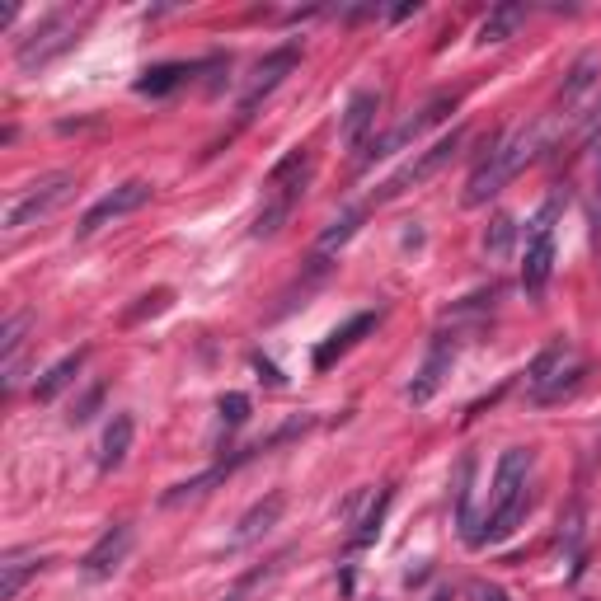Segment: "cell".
Instances as JSON below:
<instances>
[{"mask_svg": "<svg viewBox=\"0 0 601 601\" xmlns=\"http://www.w3.org/2000/svg\"><path fill=\"white\" fill-rule=\"evenodd\" d=\"M531 146H536L531 132H517V137H508V141H494V151L479 160L475 174H470V184H465V207H484V202L494 198L498 188L508 184L512 174L531 160Z\"/></svg>", "mask_w": 601, "mask_h": 601, "instance_id": "cell-1", "label": "cell"}, {"mask_svg": "<svg viewBox=\"0 0 601 601\" xmlns=\"http://www.w3.org/2000/svg\"><path fill=\"white\" fill-rule=\"evenodd\" d=\"M76 193V179L71 174H47V179H38V184L19 188L15 198H5V212H0V231L5 235H19L24 226H38L43 216H52L57 207H62L66 198Z\"/></svg>", "mask_w": 601, "mask_h": 601, "instance_id": "cell-2", "label": "cell"}, {"mask_svg": "<svg viewBox=\"0 0 601 601\" xmlns=\"http://www.w3.org/2000/svg\"><path fill=\"white\" fill-rule=\"evenodd\" d=\"M578 376H583V367H578V357H573V343L569 339H550L536 353V362L526 367V390H531V400L555 404L578 386Z\"/></svg>", "mask_w": 601, "mask_h": 601, "instance_id": "cell-3", "label": "cell"}, {"mask_svg": "<svg viewBox=\"0 0 601 601\" xmlns=\"http://www.w3.org/2000/svg\"><path fill=\"white\" fill-rule=\"evenodd\" d=\"M456 104H461L456 94H437V99H432V104L423 108L418 118H404L400 127H390L386 137H371V141H367V151H362V165H371V160H381V155H395V151H404L409 141H418V137H423V127L442 123V118H447V113H451V108H456Z\"/></svg>", "mask_w": 601, "mask_h": 601, "instance_id": "cell-4", "label": "cell"}, {"mask_svg": "<svg viewBox=\"0 0 601 601\" xmlns=\"http://www.w3.org/2000/svg\"><path fill=\"white\" fill-rule=\"evenodd\" d=\"M141 202H151V184L146 179H127V184H118L113 193H104V198L94 202L90 212L80 216V226H76V235L85 240V235H94L99 226H108V221H118V216H127V212H137Z\"/></svg>", "mask_w": 601, "mask_h": 601, "instance_id": "cell-5", "label": "cell"}, {"mask_svg": "<svg viewBox=\"0 0 601 601\" xmlns=\"http://www.w3.org/2000/svg\"><path fill=\"white\" fill-rule=\"evenodd\" d=\"M461 141H465V132H451V137H442V141H437V146H432V151H423V155H418V160H409V165H404L400 174H390L386 184L376 188V202L395 198V193H404V188H409V184H423V179H432V174L442 170V165H447L451 155L461 151Z\"/></svg>", "mask_w": 601, "mask_h": 601, "instance_id": "cell-6", "label": "cell"}, {"mask_svg": "<svg viewBox=\"0 0 601 601\" xmlns=\"http://www.w3.org/2000/svg\"><path fill=\"white\" fill-rule=\"evenodd\" d=\"M71 38H76V24H71V15H47L38 29L19 43V66L24 71H33V66L52 62L62 47H71Z\"/></svg>", "mask_w": 601, "mask_h": 601, "instance_id": "cell-7", "label": "cell"}, {"mask_svg": "<svg viewBox=\"0 0 601 601\" xmlns=\"http://www.w3.org/2000/svg\"><path fill=\"white\" fill-rule=\"evenodd\" d=\"M127 550H132V526L118 522V526H108L104 536L94 540L90 555L80 559V564H85V573H90V578H113V573L123 569Z\"/></svg>", "mask_w": 601, "mask_h": 601, "instance_id": "cell-8", "label": "cell"}, {"mask_svg": "<svg viewBox=\"0 0 601 601\" xmlns=\"http://www.w3.org/2000/svg\"><path fill=\"white\" fill-rule=\"evenodd\" d=\"M526 470H531V451L526 447L503 451L498 479H494V508L489 512H503V508H512V503H522L526 498Z\"/></svg>", "mask_w": 601, "mask_h": 601, "instance_id": "cell-9", "label": "cell"}, {"mask_svg": "<svg viewBox=\"0 0 601 601\" xmlns=\"http://www.w3.org/2000/svg\"><path fill=\"white\" fill-rule=\"evenodd\" d=\"M451 357H456V348H451L447 339H437L432 343V353H428V362L418 367V376L409 381V404H428L437 390H442V381H447V371H451Z\"/></svg>", "mask_w": 601, "mask_h": 601, "instance_id": "cell-10", "label": "cell"}, {"mask_svg": "<svg viewBox=\"0 0 601 601\" xmlns=\"http://www.w3.org/2000/svg\"><path fill=\"white\" fill-rule=\"evenodd\" d=\"M555 273V240L550 231H531V245H526V263H522V287L531 296L545 292V282Z\"/></svg>", "mask_w": 601, "mask_h": 601, "instance_id": "cell-11", "label": "cell"}, {"mask_svg": "<svg viewBox=\"0 0 601 601\" xmlns=\"http://www.w3.org/2000/svg\"><path fill=\"white\" fill-rule=\"evenodd\" d=\"M376 113H381V90H357L348 99V113H343V141L348 146H367V132L376 127Z\"/></svg>", "mask_w": 601, "mask_h": 601, "instance_id": "cell-12", "label": "cell"}, {"mask_svg": "<svg viewBox=\"0 0 601 601\" xmlns=\"http://www.w3.org/2000/svg\"><path fill=\"white\" fill-rule=\"evenodd\" d=\"M296 66V47H278L273 57H263L259 66H254V85H249L245 94V113H254V104H259L263 94H273L282 85V76Z\"/></svg>", "mask_w": 601, "mask_h": 601, "instance_id": "cell-13", "label": "cell"}, {"mask_svg": "<svg viewBox=\"0 0 601 601\" xmlns=\"http://www.w3.org/2000/svg\"><path fill=\"white\" fill-rule=\"evenodd\" d=\"M376 320H381V315H353V320L343 324V329H334V334H329V343H320V353H315V367H334V357H343L348 353V348H353L357 339H362V334H371V329H376Z\"/></svg>", "mask_w": 601, "mask_h": 601, "instance_id": "cell-14", "label": "cell"}, {"mask_svg": "<svg viewBox=\"0 0 601 601\" xmlns=\"http://www.w3.org/2000/svg\"><path fill=\"white\" fill-rule=\"evenodd\" d=\"M80 367H85V348H80V353H71V357H62L57 367H47L43 376L33 381V400H38V404H52V400H57V395H62L66 386H76Z\"/></svg>", "mask_w": 601, "mask_h": 601, "instance_id": "cell-15", "label": "cell"}, {"mask_svg": "<svg viewBox=\"0 0 601 601\" xmlns=\"http://www.w3.org/2000/svg\"><path fill=\"white\" fill-rule=\"evenodd\" d=\"M282 508H287V498L282 494H268L263 503H254V508L240 517V526H235V545H249V540H259L268 526L282 517Z\"/></svg>", "mask_w": 601, "mask_h": 601, "instance_id": "cell-16", "label": "cell"}, {"mask_svg": "<svg viewBox=\"0 0 601 601\" xmlns=\"http://www.w3.org/2000/svg\"><path fill=\"white\" fill-rule=\"evenodd\" d=\"M132 432H137V423L127 414H118L113 423H108L104 442H99V470H118V465L127 461V451H132Z\"/></svg>", "mask_w": 601, "mask_h": 601, "instance_id": "cell-17", "label": "cell"}, {"mask_svg": "<svg viewBox=\"0 0 601 601\" xmlns=\"http://www.w3.org/2000/svg\"><path fill=\"white\" fill-rule=\"evenodd\" d=\"M38 569H43V559H38V555H24V550L5 555V564H0V597L15 601L19 587H24V578H29V573H38Z\"/></svg>", "mask_w": 601, "mask_h": 601, "instance_id": "cell-18", "label": "cell"}, {"mask_svg": "<svg viewBox=\"0 0 601 601\" xmlns=\"http://www.w3.org/2000/svg\"><path fill=\"white\" fill-rule=\"evenodd\" d=\"M601 76V57L597 52H587V57H578V62L569 66V76H564V85H559V104H573L583 90H592Z\"/></svg>", "mask_w": 601, "mask_h": 601, "instance_id": "cell-19", "label": "cell"}, {"mask_svg": "<svg viewBox=\"0 0 601 601\" xmlns=\"http://www.w3.org/2000/svg\"><path fill=\"white\" fill-rule=\"evenodd\" d=\"M522 19H526V5H498L494 15L479 24V43H508Z\"/></svg>", "mask_w": 601, "mask_h": 601, "instance_id": "cell-20", "label": "cell"}, {"mask_svg": "<svg viewBox=\"0 0 601 601\" xmlns=\"http://www.w3.org/2000/svg\"><path fill=\"white\" fill-rule=\"evenodd\" d=\"M188 80V66H179V62H165V66H151L146 76L137 80V94H151V99H160V94H170V90H179Z\"/></svg>", "mask_w": 601, "mask_h": 601, "instance_id": "cell-21", "label": "cell"}, {"mask_svg": "<svg viewBox=\"0 0 601 601\" xmlns=\"http://www.w3.org/2000/svg\"><path fill=\"white\" fill-rule=\"evenodd\" d=\"M357 226H362V207H348L343 216H334V221H329V231L320 235V245H315V254L324 259V254H334L339 245H348V240L357 235Z\"/></svg>", "mask_w": 601, "mask_h": 601, "instance_id": "cell-22", "label": "cell"}, {"mask_svg": "<svg viewBox=\"0 0 601 601\" xmlns=\"http://www.w3.org/2000/svg\"><path fill=\"white\" fill-rule=\"evenodd\" d=\"M29 310H15V315H10V320H5V329H0V357H5V367H10V362H19V357H24V334H29Z\"/></svg>", "mask_w": 601, "mask_h": 601, "instance_id": "cell-23", "label": "cell"}, {"mask_svg": "<svg viewBox=\"0 0 601 601\" xmlns=\"http://www.w3.org/2000/svg\"><path fill=\"white\" fill-rule=\"evenodd\" d=\"M386 508H390V489H381V498L367 508V517L357 522V531H353V540H348V550H362V545H371L376 540V531H381V517H386Z\"/></svg>", "mask_w": 601, "mask_h": 601, "instance_id": "cell-24", "label": "cell"}, {"mask_svg": "<svg viewBox=\"0 0 601 601\" xmlns=\"http://www.w3.org/2000/svg\"><path fill=\"white\" fill-rule=\"evenodd\" d=\"M512 235H517V226H512V216H494V226L484 231V249L494 254V259H503L512 249Z\"/></svg>", "mask_w": 601, "mask_h": 601, "instance_id": "cell-25", "label": "cell"}, {"mask_svg": "<svg viewBox=\"0 0 601 601\" xmlns=\"http://www.w3.org/2000/svg\"><path fill=\"white\" fill-rule=\"evenodd\" d=\"M287 212H292V202H287V198H273V202H268V207L259 212V221H254V235H273L282 221H287Z\"/></svg>", "mask_w": 601, "mask_h": 601, "instance_id": "cell-26", "label": "cell"}, {"mask_svg": "<svg viewBox=\"0 0 601 601\" xmlns=\"http://www.w3.org/2000/svg\"><path fill=\"white\" fill-rule=\"evenodd\" d=\"M216 409H221V423H226V428H240V423L249 418V395L231 390V395H221V404H216Z\"/></svg>", "mask_w": 601, "mask_h": 601, "instance_id": "cell-27", "label": "cell"}, {"mask_svg": "<svg viewBox=\"0 0 601 601\" xmlns=\"http://www.w3.org/2000/svg\"><path fill=\"white\" fill-rule=\"evenodd\" d=\"M170 306V292H155V296H141L137 310H127V324H137L141 315H160V310Z\"/></svg>", "mask_w": 601, "mask_h": 601, "instance_id": "cell-28", "label": "cell"}, {"mask_svg": "<svg viewBox=\"0 0 601 601\" xmlns=\"http://www.w3.org/2000/svg\"><path fill=\"white\" fill-rule=\"evenodd\" d=\"M99 400H104V386H94L90 395H85V400L76 404V414H71V423H90L94 409H99Z\"/></svg>", "mask_w": 601, "mask_h": 601, "instance_id": "cell-29", "label": "cell"}, {"mask_svg": "<svg viewBox=\"0 0 601 601\" xmlns=\"http://www.w3.org/2000/svg\"><path fill=\"white\" fill-rule=\"evenodd\" d=\"M475 601H508V592H503V587L479 583V587H475Z\"/></svg>", "mask_w": 601, "mask_h": 601, "instance_id": "cell-30", "label": "cell"}, {"mask_svg": "<svg viewBox=\"0 0 601 601\" xmlns=\"http://www.w3.org/2000/svg\"><path fill=\"white\" fill-rule=\"evenodd\" d=\"M597 127H601V104L592 108V118H587V127H583V137H592V132H597Z\"/></svg>", "mask_w": 601, "mask_h": 601, "instance_id": "cell-31", "label": "cell"}, {"mask_svg": "<svg viewBox=\"0 0 601 601\" xmlns=\"http://www.w3.org/2000/svg\"><path fill=\"white\" fill-rule=\"evenodd\" d=\"M226 601H240V597H226Z\"/></svg>", "mask_w": 601, "mask_h": 601, "instance_id": "cell-32", "label": "cell"}]
</instances>
